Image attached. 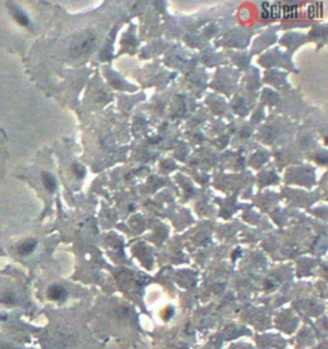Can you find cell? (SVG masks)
<instances>
[{"label": "cell", "instance_id": "obj_8", "mask_svg": "<svg viewBox=\"0 0 328 349\" xmlns=\"http://www.w3.org/2000/svg\"><path fill=\"white\" fill-rule=\"evenodd\" d=\"M261 17L263 19H271V3L261 4Z\"/></svg>", "mask_w": 328, "mask_h": 349}, {"label": "cell", "instance_id": "obj_2", "mask_svg": "<svg viewBox=\"0 0 328 349\" xmlns=\"http://www.w3.org/2000/svg\"><path fill=\"white\" fill-rule=\"evenodd\" d=\"M67 297V290L62 285H51L48 288V298L51 300H63Z\"/></svg>", "mask_w": 328, "mask_h": 349}, {"label": "cell", "instance_id": "obj_6", "mask_svg": "<svg viewBox=\"0 0 328 349\" xmlns=\"http://www.w3.org/2000/svg\"><path fill=\"white\" fill-rule=\"evenodd\" d=\"M12 15H13L15 19L18 22V23H19V25H22V26L30 25V18L25 15V13H23V12L21 11V9H19V8H15V9L12 11Z\"/></svg>", "mask_w": 328, "mask_h": 349}, {"label": "cell", "instance_id": "obj_4", "mask_svg": "<svg viewBox=\"0 0 328 349\" xmlns=\"http://www.w3.org/2000/svg\"><path fill=\"white\" fill-rule=\"evenodd\" d=\"M43 183L44 186L47 187V190L50 191V193H53L57 189V181H55L53 175H50V173H43Z\"/></svg>", "mask_w": 328, "mask_h": 349}, {"label": "cell", "instance_id": "obj_10", "mask_svg": "<svg viewBox=\"0 0 328 349\" xmlns=\"http://www.w3.org/2000/svg\"><path fill=\"white\" fill-rule=\"evenodd\" d=\"M1 302L5 303V304H15L16 298L12 294H7V295H4L3 298H1Z\"/></svg>", "mask_w": 328, "mask_h": 349}, {"label": "cell", "instance_id": "obj_5", "mask_svg": "<svg viewBox=\"0 0 328 349\" xmlns=\"http://www.w3.org/2000/svg\"><path fill=\"white\" fill-rule=\"evenodd\" d=\"M91 41H93V37H83V39L80 41V43H77L75 45V47L72 48V53L73 54H76V53H82V51H85L87 48H89V45L91 44Z\"/></svg>", "mask_w": 328, "mask_h": 349}, {"label": "cell", "instance_id": "obj_3", "mask_svg": "<svg viewBox=\"0 0 328 349\" xmlns=\"http://www.w3.org/2000/svg\"><path fill=\"white\" fill-rule=\"evenodd\" d=\"M36 245H37V243L35 240L23 241V243L18 245V253L21 256H29V254H31L35 250Z\"/></svg>", "mask_w": 328, "mask_h": 349}, {"label": "cell", "instance_id": "obj_7", "mask_svg": "<svg viewBox=\"0 0 328 349\" xmlns=\"http://www.w3.org/2000/svg\"><path fill=\"white\" fill-rule=\"evenodd\" d=\"M283 3H273L271 4V19L281 18V9Z\"/></svg>", "mask_w": 328, "mask_h": 349}, {"label": "cell", "instance_id": "obj_9", "mask_svg": "<svg viewBox=\"0 0 328 349\" xmlns=\"http://www.w3.org/2000/svg\"><path fill=\"white\" fill-rule=\"evenodd\" d=\"M73 171H75L76 176L77 177L85 176V168H83L81 165H79V163H76V165L73 166Z\"/></svg>", "mask_w": 328, "mask_h": 349}, {"label": "cell", "instance_id": "obj_1", "mask_svg": "<svg viewBox=\"0 0 328 349\" xmlns=\"http://www.w3.org/2000/svg\"><path fill=\"white\" fill-rule=\"evenodd\" d=\"M300 17V5L297 4H282L281 18L297 19Z\"/></svg>", "mask_w": 328, "mask_h": 349}, {"label": "cell", "instance_id": "obj_11", "mask_svg": "<svg viewBox=\"0 0 328 349\" xmlns=\"http://www.w3.org/2000/svg\"><path fill=\"white\" fill-rule=\"evenodd\" d=\"M307 13H308V17H309V18H314V17H315V9H314V4L313 5H309V7H308Z\"/></svg>", "mask_w": 328, "mask_h": 349}]
</instances>
